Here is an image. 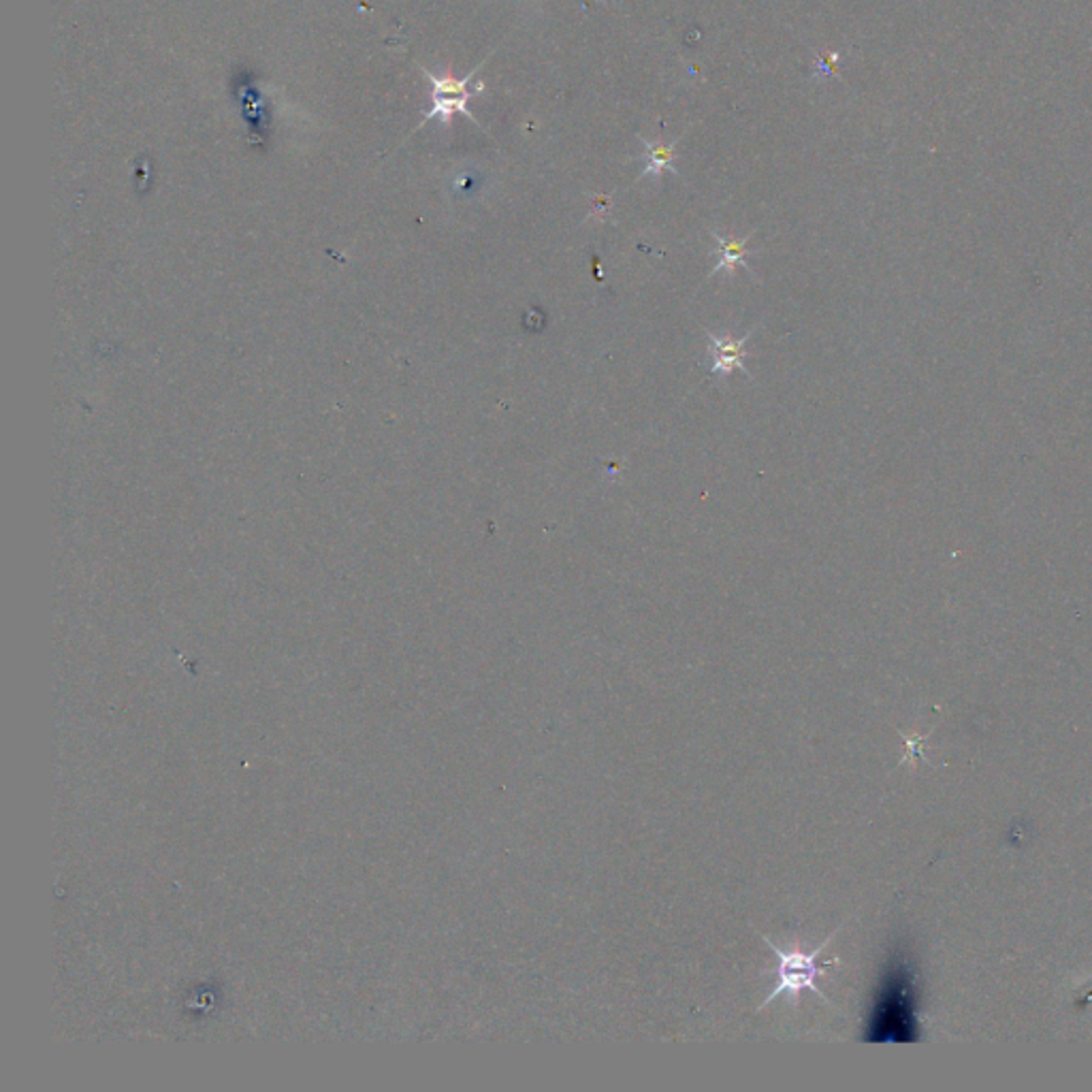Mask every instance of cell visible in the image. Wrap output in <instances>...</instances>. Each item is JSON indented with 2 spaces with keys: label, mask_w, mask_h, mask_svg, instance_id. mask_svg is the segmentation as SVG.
Here are the masks:
<instances>
[{
  "label": "cell",
  "mask_w": 1092,
  "mask_h": 1092,
  "mask_svg": "<svg viewBox=\"0 0 1092 1092\" xmlns=\"http://www.w3.org/2000/svg\"><path fill=\"white\" fill-rule=\"evenodd\" d=\"M715 241H717V255H719V263L715 265V269L711 271V276H715L717 271H726V273H732L736 271L738 265L747 267V255H749V237H742V239H732V237H722L713 233Z\"/></svg>",
  "instance_id": "cell-4"
},
{
  "label": "cell",
  "mask_w": 1092,
  "mask_h": 1092,
  "mask_svg": "<svg viewBox=\"0 0 1092 1092\" xmlns=\"http://www.w3.org/2000/svg\"><path fill=\"white\" fill-rule=\"evenodd\" d=\"M679 141V139H677ZM675 143L670 145H664V143H651L647 139H642V145L647 147V167H644V171L640 173V178H647V176H653V178H662L664 171H670L677 176V167H675Z\"/></svg>",
  "instance_id": "cell-5"
},
{
  "label": "cell",
  "mask_w": 1092,
  "mask_h": 1092,
  "mask_svg": "<svg viewBox=\"0 0 1092 1092\" xmlns=\"http://www.w3.org/2000/svg\"><path fill=\"white\" fill-rule=\"evenodd\" d=\"M830 939L832 937H828L822 943V946H817L813 952H803L799 948L781 950V948L775 946L771 939L764 937L766 946L773 950V954L777 958V969L773 971L775 984H773L771 992H768V997L760 1003L758 1009H764L768 1003H773L777 997H783V995H787V997H791L793 1001H797L801 997V992H805V990L815 992L817 997H822L824 1001H828V997L817 986V977L828 969V964H819L817 958H819V954H822L828 948Z\"/></svg>",
  "instance_id": "cell-1"
},
{
  "label": "cell",
  "mask_w": 1092,
  "mask_h": 1092,
  "mask_svg": "<svg viewBox=\"0 0 1092 1092\" xmlns=\"http://www.w3.org/2000/svg\"><path fill=\"white\" fill-rule=\"evenodd\" d=\"M754 335V331L744 333L742 337L734 339L730 335L726 337H717L713 333H707V339L709 344L713 346V365H711V374H717V376H728L732 369H740L742 374H747V369H744V357H747V351H744V342H747L749 337ZM749 376V374H747Z\"/></svg>",
  "instance_id": "cell-3"
},
{
  "label": "cell",
  "mask_w": 1092,
  "mask_h": 1092,
  "mask_svg": "<svg viewBox=\"0 0 1092 1092\" xmlns=\"http://www.w3.org/2000/svg\"><path fill=\"white\" fill-rule=\"evenodd\" d=\"M479 69H471L469 76H465L463 80H457L453 76L436 78L434 73H429L427 69H420V71H423V76L431 82V109L425 113L423 122L434 120V118H442V124H446V127H449L453 116L461 113L467 120L479 124L474 113H471L469 107H467L471 96H479L481 92H485V84L483 82L476 84L474 88H469V82H471V78L476 76ZM479 127H481V124H479Z\"/></svg>",
  "instance_id": "cell-2"
}]
</instances>
